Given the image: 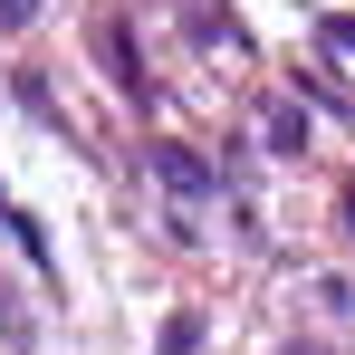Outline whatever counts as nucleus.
Listing matches in <instances>:
<instances>
[{
  "label": "nucleus",
  "mask_w": 355,
  "mask_h": 355,
  "mask_svg": "<svg viewBox=\"0 0 355 355\" xmlns=\"http://www.w3.org/2000/svg\"><path fill=\"white\" fill-rule=\"evenodd\" d=\"M154 173L173 182V192H211V164H202V154H182V144H154Z\"/></svg>",
  "instance_id": "obj_1"
},
{
  "label": "nucleus",
  "mask_w": 355,
  "mask_h": 355,
  "mask_svg": "<svg viewBox=\"0 0 355 355\" xmlns=\"http://www.w3.org/2000/svg\"><path fill=\"white\" fill-rule=\"evenodd\" d=\"M96 58L116 67L125 87H144V67H135V49H125V29H116V19H106V29H96Z\"/></svg>",
  "instance_id": "obj_2"
},
{
  "label": "nucleus",
  "mask_w": 355,
  "mask_h": 355,
  "mask_svg": "<svg viewBox=\"0 0 355 355\" xmlns=\"http://www.w3.org/2000/svg\"><path fill=\"white\" fill-rule=\"evenodd\" d=\"M39 19V0H0V29H29Z\"/></svg>",
  "instance_id": "obj_3"
}]
</instances>
